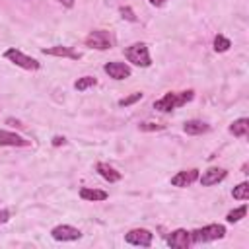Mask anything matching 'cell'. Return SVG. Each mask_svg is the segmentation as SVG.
<instances>
[{
	"label": "cell",
	"mask_w": 249,
	"mask_h": 249,
	"mask_svg": "<svg viewBox=\"0 0 249 249\" xmlns=\"http://www.w3.org/2000/svg\"><path fill=\"white\" fill-rule=\"evenodd\" d=\"M245 214H247V206L243 204V206H239V208L230 210V212L226 214V220H228L230 224H235V222H239L241 218H245Z\"/></svg>",
	"instance_id": "ffe728a7"
},
{
	"label": "cell",
	"mask_w": 249,
	"mask_h": 249,
	"mask_svg": "<svg viewBox=\"0 0 249 249\" xmlns=\"http://www.w3.org/2000/svg\"><path fill=\"white\" fill-rule=\"evenodd\" d=\"M226 175H228V171L224 167H208L206 171H202V175H198V181L202 187H210V185L224 181Z\"/></svg>",
	"instance_id": "ba28073f"
},
{
	"label": "cell",
	"mask_w": 249,
	"mask_h": 249,
	"mask_svg": "<svg viewBox=\"0 0 249 249\" xmlns=\"http://www.w3.org/2000/svg\"><path fill=\"white\" fill-rule=\"evenodd\" d=\"M152 239H154V233L146 228H134L124 233V241L130 245H138V247H150Z\"/></svg>",
	"instance_id": "8992f818"
},
{
	"label": "cell",
	"mask_w": 249,
	"mask_h": 249,
	"mask_svg": "<svg viewBox=\"0 0 249 249\" xmlns=\"http://www.w3.org/2000/svg\"><path fill=\"white\" fill-rule=\"evenodd\" d=\"M138 128L144 130V132H154V130H163L165 124H160V123H148V121H146V123H140Z\"/></svg>",
	"instance_id": "603a6c76"
},
{
	"label": "cell",
	"mask_w": 249,
	"mask_h": 249,
	"mask_svg": "<svg viewBox=\"0 0 249 249\" xmlns=\"http://www.w3.org/2000/svg\"><path fill=\"white\" fill-rule=\"evenodd\" d=\"M56 2H60V4L66 6V8H72V6H74V0H56Z\"/></svg>",
	"instance_id": "4316f807"
},
{
	"label": "cell",
	"mask_w": 249,
	"mask_h": 249,
	"mask_svg": "<svg viewBox=\"0 0 249 249\" xmlns=\"http://www.w3.org/2000/svg\"><path fill=\"white\" fill-rule=\"evenodd\" d=\"M119 12H121V16H123L124 19H128V21H136V16H134V12H132L128 6H123Z\"/></svg>",
	"instance_id": "cb8c5ba5"
},
{
	"label": "cell",
	"mask_w": 249,
	"mask_h": 249,
	"mask_svg": "<svg viewBox=\"0 0 249 249\" xmlns=\"http://www.w3.org/2000/svg\"><path fill=\"white\" fill-rule=\"evenodd\" d=\"M191 243H193V241H191V231H187V230H183V228H179V230H175V231H171V233L167 235V245H169V247L187 249Z\"/></svg>",
	"instance_id": "9c48e42d"
},
{
	"label": "cell",
	"mask_w": 249,
	"mask_h": 249,
	"mask_svg": "<svg viewBox=\"0 0 249 249\" xmlns=\"http://www.w3.org/2000/svg\"><path fill=\"white\" fill-rule=\"evenodd\" d=\"M43 54L62 56V58H72V60H78V58H80V53H76V51H74V49H70V47H62V45L45 47V49H43Z\"/></svg>",
	"instance_id": "7c38bea8"
},
{
	"label": "cell",
	"mask_w": 249,
	"mask_h": 249,
	"mask_svg": "<svg viewBox=\"0 0 249 249\" xmlns=\"http://www.w3.org/2000/svg\"><path fill=\"white\" fill-rule=\"evenodd\" d=\"M140 99H142V93H140V91H134V93L123 97V99L119 101V105H121V107H128V105H132V103H136V101H140Z\"/></svg>",
	"instance_id": "7402d4cb"
},
{
	"label": "cell",
	"mask_w": 249,
	"mask_h": 249,
	"mask_svg": "<svg viewBox=\"0 0 249 249\" xmlns=\"http://www.w3.org/2000/svg\"><path fill=\"white\" fill-rule=\"evenodd\" d=\"M4 58H8L10 62H14L16 66H19V68H23V70H39V62H37L35 58H31V56L23 54V53L18 51V49H8V51L4 53Z\"/></svg>",
	"instance_id": "5b68a950"
},
{
	"label": "cell",
	"mask_w": 249,
	"mask_h": 249,
	"mask_svg": "<svg viewBox=\"0 0 249 249\" xmlns=\"http://www.w3.org/2000/svg\"><path fill=\"white\" fill-rule=\"evenodd\" d=\"M51 235L54 241H76L82 237V231L74 226H68V224H60V226H54L51 230Z\"/></svg>",
	"instance_id": "52a82bcc"
},
{
	"label": "cell",
	"mask_w": 249,
	"mask_h": 249,
	"mask_svg": "<svg viewBox=\"0 0 249 249\" xmlns=\"http://www.w3.org/2000/svg\"><path fill=\"white\" fill-rule=\"evenodd\" d=\"M31 142L25 140L23 136L8 130H0V146H29Z\"/></svg>",
	"instance_id": "5bb4252c"
},
{
	"label": "cell",
	"mask_w": 249,
	"mask_h": 249,
	"mask_svg": "<svg viewBox=\"0 0 249 249\" xmlns=\"http://www.w3.org/2000/svg\"><path fill=\"white\" fill-rule=\"evenodd\" d=\"M230 132H231L233 136H237V138H245L247 132H249V119L241 117V119L233 121V123L230 124Z\"/></svg>",
	"instance_id": "e0dca14e"
},
{
	"label": "cell",
	"mask_w": 249,
	"mask_h": 249,
	"mask_svg": "<svg viewBox=\"0 0 249 249\" xmlns=\"http://www.w3.org/2000/svg\"><path fill=\"white\" fill-rule=\"evenodd\" d=\"M183 130L191 136H198V134H204L210 130V124L204 123V121H198V119H191V121H185L183 124Z\"/></svg>",
	"instance_id": "4fadbf2b"
},
{
	"label": "cell",
	"mask_w": 249,
	"mask_h": 249,
	"mask_svg": "<svg viewBox=\"0 0 249 249\" xmlns=\"http://www.w3.org/2000/svg\"><path fill=\"white\" fill-rule=\"evenodd\" d=\"M124 56H126V60L132 62L134 66L148 68V66L152 64L150 51H148V45H146V43H132L130 47L124 49Z\"/></svg>",
	"instance_id": "7a4b0ae2"
},
{
	"label": "cell",
	"mask_w": 249,
	"mask_h": 249,
	"mask_svg": "<svg viewBox=\"0 0 249 249\" xmlns=\"http://www.w3.org/2000/svg\"><path fill=\"white\" fill-rule=\"evenodd\" d=\"M103 70L109 74V78L113 80H124L130 76V66L124 64V62H119V60H111L103 66Z\"/></svg>",
	"instance_id": "30bf717a"
},
{
	"label": "cell",
	"mask_w": 249,
	"mask_h": 249,
	"mask_svg": "<svg viewBox=\"0 0 249 249\" xmlns=\"http://www.w3.org/2000/svg\"><path fill=\"white\" fill-rule=\"evenodd\" d=\"M195 97V91L193 89H187V91H167L163 97H160L158 101H154V109L161 111V113H167V111H173L177 107H183L185 103H189L191 99Z\"/></svg>",
	"instance_id": "6da1fadb"
},
{
	"label": "cell",
	"mask_w": 249,
	"mask_h": 249,
	"mask_svg": "<svg viewBox=\"0 0 249 249\" xmlns=\"http://www.w3.org/2000/svg\"><path fill=\"white\" fill-rule=\"evenodd\" d=\"M95 171H97L105 181H109V183H115V181L121 179V171H117L113 165H109V163H105V161H99V163L95 165Z\"/></svg>",
	"instance_id": "9a60e30c"
},
{
	"label": "cell",
	"mask_w": 249,
	"mask_h": 249,
	"mask_svg": "<svg viewBox=\"0 0 249 249\" xmlns=\"http://www.w3.org/2000/svg\"><path fill=\"white\" fill-rule=\"evenodd\" d=\"M224 235H226V228L222 224H208L204 228H198V230L191 231V241L193 243H206V241L222 239Z\"/></svg>",
	"instance_id": "3957f363"
},
{
	"label": "cell",
	"mask_w": 249,
	"mask_h": 249,
	"mask_svg": "<svg viewBox=\"0 0 249 249\" xmlns=\"http://www.w3.org/2000/svg\"><path fill=\"white\" fill-rule=\"evenodd\" d=\"M198 179V169H183V171H177L173 177H171V185L173 187H189L191 183H195Z\"/></svg>",
	"instance_id": "8fae6325"
},
{
	"label": "cell",
	"mask_w": 249,
	"mask_h": 249,
	"mask_svg": "<svg viewBox=\"0 0 249 249\" xmlns=\"http://www.w3.org/2000/svg\"><path fill=\"white\" fill-rule=\"evenodd\" d=\"M231 196L237 198V200H247V198H249V183L243 181V183H239L237 187H233Z\"/></svg>",
	"instance_id": "ac0fdd59"
},
{
	"label": "cell",
	"mask_w": 249,
	"mask_h": 249,
	"mask_svg": "<svg viewBox=\"0 0 249 249\" xmlns=\"http://www.w3.org/2000/svg\"><path fill=\"white\" fill-rule=\"evenodd\" d=\"M148 2H150V4H154V6H158V8H160V6H163V4H165V2H167V0H148Z\"/></svg>",
	"instance_id": "83f0119b"
},
{
	"label": "cell",
	"mask_w": 249,
	"mask_h": 249,
	"mask_svg": "<svg viewBox=\"0 0 249 249\" xmlns=\"http://www.w3.org/2000/svg\"><path fill=\"white\" fill-rule=\"evenodd\" d=\"M97 84V80L93 78V76H82V78H78L76 82H74V88L78 89V91H84V89H88V88H91V86H95Z\"/></svg>",
	"instance_id": "44dd1931"
},
{
	"label": "cell",
	"mask_w": 249,
	"mask_h": 249,
	"mask_svg": "<svg viewBox=\"0 0 249 249\" xmlns=\"http://www.w3.org/2000/svg\"><path fill=\"white\" fill-rule=\"evenodd\" d=\"M64 142H66L64 136H54V138H53V146H62Z\"/></svg>",
	"instance_id": "484cf974"
},
{
	"label": "cell",
	"mask_w": 249,
	"mask_h": 249,
	"mask_svg": "<svg viewBox=\"0 0 249 249\" xmlns=\"http://www.w3.org/2000/svg\"><path fill=\"white\" fill-rule=\"evenodd\" d=\"M230 47H231V41H230L228 37H224L222 33H218V35L214 37V51H216V53H226Z\"/></svg>",
	"instance_id": "d6986e66"
},
{
	"label": "cell",
	"mask_w": 249,
	"mask_h": 249,
	"mask_svg": "<svg viewBox=\"0 0 249 249\" xmlns=\"http://www.w3.org/2000/svg\"><path fill=\"white\" fill-rule=\"evenodd\" d=\"M10 216H12V212L6 210V208H2V210H0V224H6V222L10 220Z\"/></svg>",
	"instance_id": "d4e9b609"
},
{
	"label": "cell",
	"mask_w": 249,
	"mask_h": 249,
	"mask_svg": "<svg viewBox=\"0 0 249 249\" xmlns=\"http://www.w3.org/2000/svg\"><path fill=\"white\" fill-rule=\"evenodd\" d=\"M111 45H113L111 33L105 29H93L86 37V47L95 49V51H107V49H111Z\"/></svg>",
	"instance_id": "277c9868"
},
{
	"label": "cell",
	"mask_w": 249,
	"mask_h": 249,
	"mask_svg": "<svg viewBox=\"0 0 249 249\" xmlns=\"http://www.w3.org/2000/svg\"><path fill=\"white\" fill-rule=\"evenodd\" d=\"M80 198H84V200H91V202H97V200H105V198H107V193H105V191H101V189L82 187V189H80Z\"/></svg>",
	"instance_id": "2e32d148"
}]
</instances>
